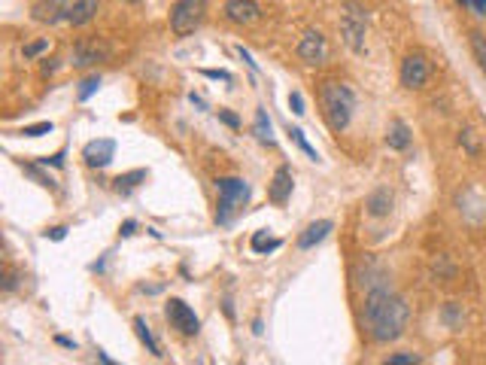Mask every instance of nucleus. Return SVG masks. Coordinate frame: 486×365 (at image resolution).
Listing matches in <instances>:
<instances>
[{
    "label": "nucleus",
    "instance_id": "4468645a",
    "mask_svg": "<svg viewBox=\"0 0 486 365\" xmlns=\"http://www.w3.org/2000/svg\"><path fill=\"white\" fill-rule=\"evenodd\" d=\"M107 55V49L104 46H97V43H77V49H73V68H88V64H95L100 61V58Z\"/></svg>",
    "mask_w": 486,
    "mask_h": 365
},
{
    "label": "nucleus",
    "instance_id": "473e14b6",
    "mask_svg": "<svg viewBox=\"0 0 486 365\" xmlns=\"http://www.w3.org/2000/svg\"><path fill=\"white\" fill-rule=\"evenodd\" d=\"M55 70H58V58H46V61H43V77H52Z\"/></svg>",
    "mask_w": 486,
    "mask_h": 365
},
{
    "label": "nucleus",
    "instance_id": "4be33fe9",
    "mask_svg": "<svg viewBox=\"0 0 486 365\" xmlns=\"http://www.w3.org/2000/svg\"><path fill=\"white\" fill-rule=\"evenodd\" d=\"M289 137L295 140V143H298L301 149H304V155H307V159H313V162L320 159V155H316V149L307 143V137H304V131H301V128H289Z\"/></svg>",
    "mask_w": 486,
    "mask_h": 365
},
{
    "label": "nucleus",
    "instance_id": "e433bc0d",
    "mask_svg": "<svg viewBox=\"0 0 486 365\" xmlns=\"http://www.w3.org/2000/svg\"><path fill=\"white\" fill-rule=\"evenodd\" d=\"M67 235V228L64 226H58V228H52V231H49V238H52V240H61Z\"/></svg>",
    "mask_w": 486,
    "mask_h": 365
},
{
    "label": "nucleus",
    "instance_id": "c756f323",
    "mask_svg": "<svg viewBox=\"0 0 486 365\" xmlns=\"http://www.w3.org/2000/svg\"><path fill=\"white\" fill-rule=\"evenodd\" d=\"M465 10H471L474 15H486V0H459Z\"/></svg>",
    "mask_w": 486,
    "mask_h": 365
},
{
    "label": "nucleus",
    "instance_id": "ddd939ff",
    "mask_svg": "<svg viewBox=\"0 0 486 365\" xmlns=\"http://www.w3.org/2000/svg\"><path fill=\"white\" fill-rule=\"evenodd\" d=\"M331 219H320V222H310V226L304 228V235L298 238V250H310V247H316L320 240L329 238V231H331Z\"/></svg>",
    "mask_w": 486,
    "mask_h": 365
},
{
    "label": "nucleus",
    "instance_id": "f704fd0d",
    "mask_svg": "<svg viewBox=\"0 0 486 365\" xmlns=\"http://www.w3.org/2000/svg\"><path fill=\"white\" fill-rule=\"evenodd\" d=\"M3 289H6V293H13V289H15V271H13V268H6V280H3Z\"/></svg>",
    "mask_w": 486,
    "mask_h": 365
},
{
    "label": "nucleus",
    "instance_id": "423d86ee",
    "mask_svg": "<svg viewBox=\"0 0 486 365\" xmlns=\"http://www.w3.org/2000/svg\"><path fill=\"white\" fill-rule=\"evenodd\" d=\"M343 43H347L353 52H365V31H368V15L362 6L347 3V13H343Z\"/></svg>",
    "mask_w": 486,
    "mask_h": 365
},
{
    "label": "nucleus",
    "instance_id": "1a4fd4ad",
    "mask_svg": "<svg viewBox=\"0 0 486 365\" xmlns=\"http://www.w3.org/2000/svg\"><path fill=\"white\" fill-rule=\"evenodd\" d=\"M325 55H329V46H325V37L320 31H307L298 43V58L307 64H322Z\"/></svg>",
    "mask_w": 486,
    "mask_h": 365
},
{
    "label": "nucleus",
    "instance_id": "a211bd4d",
    "mask_svg": "<svg viewBox=\"0 0 486 365\" xmlns=\"http://www.w3.org/2000/svg\"><path fill=\"white\" fill-rule=\"evenodd\" d=\"M134 332H137V338L146 344L149 353H152V356H162V347L155 344V338H152V332H149V326H146L143 317H134Z\"/></svg>",
    "mask_w": 486,
    "mask_h": 365
},
{
    "label": "nucleus",
    "instance_id": "a878e982",
    "mask_svg": "<svg viewBox=\"0 0 486 365\" xmlns=\"http://www.w3.org/2000/svg\"><path fill=\"white\" fill-rule=\"evenodd\" d=\"M459 143L468 149V155H477V143H474V131H471V128L459 131Z\"/></svg>",
    "mask_w": 486,
    "mask_h": 365
},
{
    "label": "nucleus",
    "instance_id": "412c9836",
    "mask_svg": "<svg viewBox=\"0 0 486 365\" xmlns=\"http://www.w3.org/2000/svg\"><path fill=\"white\" fill-rule=\"evenodd\" d=\"M276 247H280V240L267 238L265 231H256V235H253V250L256 253H271V250H276Z\"/></svg>",
    "mask_w": 486,
    "mask_h": 365
},
{
    "label": "nucleus",
    "instance_id": "0eeeda50",
    "mask_svg": "<svg viewBox=\"0 0 486 365\" xmlns=\"http://www.w3.org/2000/svg\"><path fill=\"white\" fill-rule=\"evenodd\" d=\"M164 317H167V323H171L173 329L180 332V335H198V329H201L198 313L191 311L182 298H171V302H167Z\"/></svg>",
    "mask_w": 486,
    "mask_h": 365
},
{
    "label": "nucleus",
    "instance_id": "2eb2a0df",
    "mask_svg": "<svg viewBox=\"0 0 486 365\" xmlns=\"http://www.w3.org/2000/svg\"><path fill=\"white\" fill-rule=\"evenodd\" d=\"M368 213L371 217H386V213L392 210V195H389V189H377V192L368 195Z\"/></svg>",
    "mask_w": 486,
    "mask_h": 365
},
{
    "label": "nucleus",
    "instance_id": "9b49d317",
    "mask_svg": "<svg viewBox=\"0 0 486 365\" xmlns=\"http://www.w3.org/2000/svg\"><path fill=\"white\" fill-rule=\"evenodd\" d=\"M258 15H262V10H258L256 0H228L225 3V19L234 24H253L258 22Z\"/></svg>",
    "mask_w": 486,
    "mask_h": 365
},
{
    "label": "nucleus",
    "instance_id": "6e6552de",
    "mask_svg": "<svg viewBox=\"0 0 486 365\" xmlns=\"http://www.w3.org/2000/svg\"><path fill=\"white\" fill-rule=\"evenodd\" d=\"M429 58L423 52H410L405 61H401V86L405 88H423L429 82Z\"/></svg>",
    "mask_w": 486,
    "mask_h": 365
},
{
    "label": "nucleus",
    "instance_id": "f03ea898",
    "mask_svg": "<svg viewBox=\"0 0 486 365\" xmlns=\"http://www.w3.org/2000/svg\"><path fill=\"white\" fill-rule=\"evenodd\" d=\"M97 0H40L33 3V22L43 24H86L95 19Z\"/></svg>",
    "mask_w": 486,
    "mask_h": 365
},
{
    "label": "nucleus",
    "instance_id": "c85d7f7f",
    "mask_svg": "<svg viewBox=\"0 0 486 365\" xmlns=\"http://www.w3.org/2000/svg\"><path fill=\"white\" fill-rule=\"evenodd\" d=\"M289 107H292V113L295 116H304L307 110H304V98H301V91H292L289 95Z\"/></svg>",
    "mask_w": 486,
    "mask_h": 365
},
{
    "label": "nucleus",
    "instance_id": "cd10ccee",
    "mask_svg": "<svg viewBox=\"0 0 486 365\" xmlns=\"http://www.w3.org/2000/svg\"><path fill=\"white\" fill-rule=\"evenodd\" d=\"M386 362L389 365H414V362H420V356L416 353H398V356H389Z\"/></svg>",
    "mask_w": 486,
    "mask_h": 365
},
{
    "label": "nucleus",
    "instance_id": "b1692460",
    "mask_svg": "<svg viewBox=\"0 0 486 365\" xmlns=\"http://www.w3.org/2000/svg\"><path fill=\"white\" fill-rule=\"evenodd\" d=\"M100 88V77L95 73V77H88V79H82V86H79V101H88L91 95Z\"/></svg>",
    "mask_w": 486,
    "mask_h": 365
},
{
    "label": "nucleus",
    "instance_id": "9d476101",
    "mask_svg": "<svg viewBox=\"0 0 486 365\" xmlns=\"http://www.w3.org/2000/svg\"><path fill=\"white\" fill-rule=\"evenodd\" d=\"M113 155H116V143L110 137L91 140V143H86V149H82V159H86L88 168H107V164L113 162Z\"/></svg>",
    "mask_w": 486,
    "mask_h": 365
},
{
    "label": "nucleus",
    "instance_id": "5701e85b",
    "mask_svg": "<svg viewBox=\"0 0 486 365\" xmlns=\"http://www.w3.org/2000/svg\"><path fill=\"white\" fill-rule=\"evenodd\" d=\"M22 168H24V173H31V177L37 180L40 186H46V189H55V180L49 177V173H43V171H40L37 164H22Z\"/></svg>",
    "mask_w": 486,
    "mask_h": 365
},
{
    "label": "nucleus",
    "instance_id": "f257e3e1",
    "mask_svg": "<svg viewBox=\"0 0 486 365\" xmlns=\"http://www.w3.org/2000/svg\"><path fill=\"white\" fill-rule=\"evenodd\" d=\"M410 308L398 293H392L389 286H374L365 298V329L377 344L398 341L407 329Z\"/></svg>",
    "mask_w": 486,
    "mask_h": 365
},
{
    "label": "nucleus",
    "instance_id": "7ed1b4c3",
    "mask_svg": "<svg viewBox=\"0 0 486 365\" xmlns=\"http://www.w3.org/2000/svg\"><path fill=\"white\" fill-rule=\"evenodd\" d=\"M320 104H322V113L329 119L331 131H343L353 119V110H356V95L350 86L343 82H322L320 88Z\"/></svg>",
    "mask_w": 486,
    "mask_h": 365
},
{
    "label": "nucleus",
    "instance_id": "bb28decb",
    "mask_svg": "<svg viewBox=\"0 0 486 365\" xmlns=\"http://www.w3.org/2000/svg\"><path fill=\"white\" fill-rule=\"evenodd\" d=\"M52 131V122H37V125H28L22 131V134H28V137H40V134H49Z\"/></svg>",
    "mask_w": 486,
    "mask_h": 365
},
{
    "label": "nucleus",
    "instance_id": "72a5a7b5",
    "mask_svg": "<svg viewBox=\"0 0 486 365\" xmlns=\"http://www.w3.org/2000/svg\"><path fill=\"white\" fill-rule=\"evenodd\" d=\"M43 164H52V168H64V153H55L52 159H40Z\"/></svg>",
    "mask_w": 486,
    "mask_h": 365
},
{
    "label": "nucleus",
    "instance_id": "aec40b11",
    "mask_svg": "<svg viewBox=\"0 0 486 365\" xmlns=\"http://www.w3.org/2000/svg\"><path fill=\"white\" fill-rule=\"evenodd\" d=\"M471 52L477 58V64H480V70L486 73V34H480V31L471 34Z\"/></svg>",
    "mask_w": 486,
    "mask_h": 365
},
{
    "label": "nucleus",
    "instance_id": "c9c22d12",
    "mask_svg": "<svg viewBox=\"0 0 486 365\" xmlns=\"http://www.w3.org/2000/svg\"><path fill=\"white\" fill-rule=\"evenodd\" d=\"M134 228H137V222H134V219H128V222H125V226H122V238L134 235Z\"/></svg>",
    "mask_w": 486,
    "mask_h": 365
},
{
    "label": "nucleus",
    "instance_id": "393cba45",
    "mask_svg": "<svg viewBox=\"0 0 486 365\" xmlns=\"http://www.w3.org/2000/svg\"><path fill=\"white\" fill-rule=\"evenodd\" d=\"M49 49V40L43 37V40H33V43H28L24 46V58H37L40 52H46Z\"/></svg>",
    "mask_w": 486,
    "mask_h": 365
},
{
    "label": "nucleus",
    "instance_id": "20e7f679",
    "mask_svg": "<svg viewBox=\"0 0 486 365\" xmlns=\"http://www.w3.org/2000/svg\"><path fill=\"white\" fill-rule=\"evenodd\" d=\"M219 189V210H216V226H228L234 219V213L249 201V182L240 177H222L216 180Z\"/></svg>",
    "mask_w": 486,
    "mask_h": 365
},
{
    "label": "nucleus",
    "instance_id": "dca6fc26",
    "mask_svg": "<svg viewBox=\"0 0 486 365\" xmlns=\"http://www.w3.org/2000/svg\"><path fill=\"white\" fill-rule=\"evenodd\" d=\"M386 143H389V149H407L410 146V131H407V125L401 119H392L389 122Z\"/></svg>",
    "mask_w": 486,
    "mask_h": 365
},
{
    "label": "nucleus",
    "instance_id": "f8f14e48",
    "mask_svg": "<svg viewBox=\"0 0 486 365\" xmlns=\"http://www.w3.org/2000/svg\"><path fill=\"white\" fill-rule=\"evenodd\" d=\"M292 195V171L286 168V164H280L271 180V186H267V198H271L274 204H286Z\"/></svg>",
    "mask_w": 486,
    "mask_h": 365
},
{
    "label": "nucleus",
    "instance_id": "6ab92c4d",
    "mask_svg": "<svg viewBox=\"0 0 486 365\" xmlns=\"http://www.w3.org/2000/svg\"><path fill=\"white\" fill-rule=\"evenodd\" d=\"M143 180H146V171L119 173V177H116V189H119V192H131V189H134V186H140Z\"/></svg>",
    "mask_w": 486,
    "mask_h": 365
},
{
    "label": "nucleus",
    "instance_id": "f3484780",
    "mask_svg": "<svg viewBox=\"0 0 486 365\" xmlns=\"http://www.w3.org/2000/svg\"><path fill=\"white\" fill-rule=\"evenodd\" d=\"M253 131H256L258 143H265V146H274V143H276V140H274V131H271V119H267L265 110L256 113V125H253Z\"/></svg>",
    "mask_w": 486,
    "mask_h": 365
},
{
    "label": "nucleus",
    "instance_id": "39448f33",
    "mask_svg": "<svg viewBox=\"0 0 486 365\" xmlns=\"http://www.w3.org/2000/svg\"><path fill=\"white\" fill-rule=\"evenodd\" d=\"M204 13H207V0H177L171 10V31L177 37H189L204 22Z\"/></svg>",
    "mask_w": 486,
    "mask_h": 365
},
{
    "label": "nucleus",
    "instance_id": "2f4dec72",
    "mask_svg": "<svg viewBox=\"0 0 486 365\" xmlns=\"http://www.w3.org/2000/svg\"><path fill=\"white\" fill-rule=\"evenodd\" d=\"M204 77H210V79H222V82H231V73H228V70H204Z\"/></svg>",
    "mask_w": 486,
    "mask_h": 365
},
{
    "label": "nucleus",
    "instance_id": "7c9ffc66",
    "mask_svg": "<svg viewBox=\"0 0 486 365\" xmlns=\"http://www.w3.org/2000/svg\"><path fill=\"white\" fill-rule=\"evenodd\" d=\"M219 119H222L228 128H240V119H237L234 113H228V110H219Z\"/></svg>",
    "mask_w": 486,
    "mask_h": 365
}]
</instances>
